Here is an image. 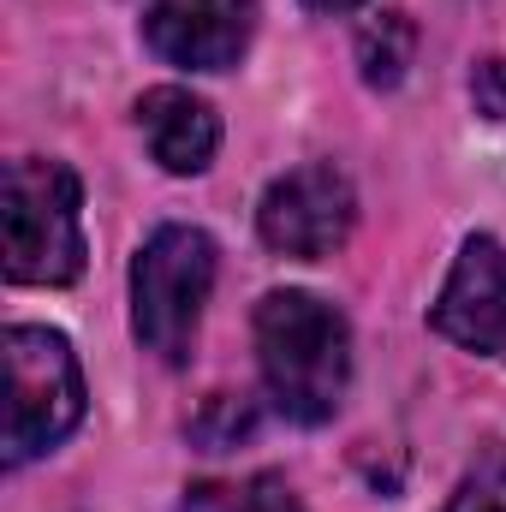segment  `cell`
Masks as SVG:
<instances>
[{
  "label": "cell",
  "mask_w": 506,
  "mask_h": 512,
  "mask_svg": "<svg viewBox=\"0 0 506 512\" xmlns=\"http://www.w3.org/2000/svg\"><path fill=\"white\" fill-rule=\"evenodd\" d=\"M215 239L203 227H155L131 262V334L161 364H185L215 292Z\"/></svg>",
  "instance_id": "cell-3"
},
{
  "label": "cell",
  "mask_w": 506,
  "mask_h": 512,
  "mask_svg": "<svg viewBox=\"0 0 506 512\" xmlns=\"http://www.w3.org/2000/svg\"><path fill=\"white\" fill-rule=\"evenodd\" d=\"M191 512H304V501L292 495L286 477L262 471L251 483H233V489H197Z\"/></svg>",
  "instance_id": "cell-10"
},
{
  "label": "cell",
  "mask_w": 506,
  "mask_h": 512,
  "mask_svg": "<svg viewBox=\"0 0 506 512\" xmlns=\"http://www.w3.org/2000/svg\"><path fill=\"white\" fill-rule=\"evenodd\" d=\"M137 131L149 143V155L167 167V173H203L221 149V120L203 96L179 90V84H161L149 96H137Z\"/></svg>",
  "instance_id": "cell-8"
},
{
  "label": "cell",
  "mask_w": 506,
  "mask_h": 512,
  "mask_svg": "<svg viewBox=\"0 0 506 512\" xmlns=\"http://www.w3.org/2000/svg\"><path fill=\"white\" fill-rule=\"evenodd\" d=\"M358 227V191L334 161H304L292 173H280L262 191L256 209V233L262 245L292 262H322L334 256Z\"/></svg>",
  "instance_id": "cell-5"
},
{
  "label": "cell",
  "mask_w": 506,
  "mask_h": 512,
  "mask_svg": "<svg viewBox=\"0 0 506 512\" xmlns=\"http://www.w3.org/2000/svg\"><path fill=\"white\" fill-rule=\"evenodd\" d=\"M429 328L477 358H506V245L477 233L453 262L441 298L429 304Z\"/></svg>",
  "instance_id": "cell-6"
},
{
  "label": "cell",
  "mask_w": 506,
  "mask_h": 512,
  "mask_svg": "<svg viewBox=\"0 0 506 512\" xmlns=\"http://www.w3.org/2000/svg\"><path fill=\"white\" fill-rule=\"evenodd\" d=\"M256 36V0H149L143 42L185 72H227Z\"/></svg>",
  "instance_id": "cell-7"
},
{
  "label": "cell",
  "mask_w": 506,
  "mask_h": 512,
  "mask_svg": "<svg viewBox=\"0 0 506 512\" xmlns=\"http://www.w3.org/2000/svg\"><path fill=\"white\" fill-rule=\"evenodd\" d=\"M471 102H477V114H489L495 126H506V54L483 60L471 72Z\"/></svg>",
  "instance_id": "cell-12"
},
{
  "label": "cell",
  "mask_w": 506,
  "mask_h": 512,
  "mask_svg": "<svg viewBox=\"0 0 506 512\" xmlns=\"http://www.w3.org/2000/svg\"><path fill=\"white\" fill-rule=\"evenodd\" d=\"M84 423V370L66 334L6 328V465H30Z\"/></svg>",
  "instance_id": "cell-4"
},
{
  "label": "cell",
  "mask_w": 506,
  "mask_h": 512,
  "mask_svg": "<svg viewBox=\"0 0 506 512\" xmlns=\"http://www.w3.org/2000/svg\"><path fill=\"white\" fill-rule=\"evenodd\" d=\"M0 256L18 286H72L84 274V191L66 161H12L0 191Z\"/></svg>",
  "instance_id": "cell-2"
},
{
  "label": "cell",
  "mask_w": 506,
  "mask_h": 512,
  "mask_svg": "<svg viewBox=\"0 0 506 512\" xmlns=\"http://www.w3.org/2000/svg\"><path fill=\"white\" fill-rule=\"evenodd\" d=\"M310 12H352V6H364V0H304Z\"/></svg>",
  "instance_id": "cell-13"
},
{
  "label": "cell",
  "mask_w": 506,
  "mask_h": 512,
  "mask_svg": "<svg viewBox=\"0 0 506 512\" xmlns=\"http://www.w3.org/2000/svg\"><path fill=\"white\" fill-rule=\"evenodd\" d=\"M411 54H417V30H411L405 12H376L358 30V72H364L370 90H399Z\"/></svg>",
  "instance_id": "cell-9"
},
{
  "label": "cell",
  "mask_w": 506,
  "mask_h": 512,
  "mask_svg": "<svg viewBox=\"0 0 506 512\" xmlns=\"http://www.w3.org/2000/svg\"><path fill=\"white\" fill-rule=\"evenodd\" d=\"M256 364L280 417L328 423L352 382V328L316 292H268L256 304Z\"/></svg>",
  "instance_id": "cell-1"
},
{
  "label": "cell",
  "mask_w": 506,
  "mask_h": 512,
  "mask_svg": "<svg viewBox=\"0 0 506 512\" xmlns=\"http://www.w3.org/2000/svg\"><path fill=\"white\" fill-rule=\"evenodd\" d=\"M447 512H506V453H489L459 483V495L447 501Z\"/></svg>",
  "instance_id": "cell-11"
}]
</instances>
